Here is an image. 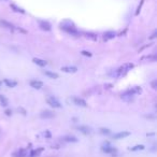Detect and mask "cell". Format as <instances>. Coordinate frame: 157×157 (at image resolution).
<instances>
[{
  "instance_id": "6da1fadb",
  "label": "cell",
  "mask_w": 157,
  "mask_h": 157,
  "mask_svg": "<svg viewBox=\"0 0 157 157\" xmlns=\"http://www.w3.org/2000/svg\"><path fill=\"white\" fill-rule=\"evenodd\" d=\"M68 102H72L75 106H79V107H83V108H86L87 107V103H86L85 100H83L81 98H77V97H71V98L68 99Z\"/></svg>"
},
{
  "instance_id": "7a4b0ae2",
  "label": "cell",
  "mask_w": 157,
  "mask_h": 157,
  "mask_svg": "<svg viewBox=\"0 0 157 157\" xmlns=\"http://www.w3.org/2000/svg\"><path fill=\"white\" fill-rule=\"evenodd\" d=\"M46 102L49 103L51 107H53V108H57V109L61 108V104H60V102H59L56 98H54V97H49V98L46 99Z\"/></svg>"
},
{
  "instance_id": "3957f363",
  "label": "cell",
  "mask_w": 157,
  "mask_h": 157,
  "mask_svg": "<svg viewBox=\"0 0 157 157\" xmlns=\"http://www.w3.org/2000/svg\"><path fill=\"white\" fill-rule=\"evenodd\" d=\"M55 116V114L52 111H47V110H45V111H43V112L40 113V117L41 118H53V117Z\"/></svg>"
},
{
  "instance_id": "277c9868",
  "label": "cell",
  "mask_w": 157,
  "mask_h": 157,
  "mask_svg": "<svg viewBox=\"0 0 157 157\" xmlns=\"http://www.w3.org/2000/svg\"><path fill=\"white\" fill-rule=\"evenodd\" d=\"M39 26H40L41 29H43V30H46V31H49V30H51V25H49L47 22L39 21Z\"/></svg>"
},
{
  "instance_id": "5b68a950",
  "label": "cell",
  "mask_w": 157,
  "mask_h": 157,
  "mask_svg": "<svg viewBox=\"0 0 157 157\" xmlns=\"http://www.w3.org/2000/svg\"><path fill=\"white\" fill-rule=\"evenodd\" d=\"M30 86L36 88V90H40L41 87H43V83L41 81H37V80H33V81H30Z\"/></svg>"
},
{
  "instance_id": "8992f818",
  "label": "cell",
  "mask_w": 157,
  "mask_h": 157,
  "mask_svg": "<svg viewBox=\"0 0 157 157\" xmlns=\"http://www.w3.org/2000/svg\"><path fill=\"white\" fill-rule=\"evenodd\" d=\"M61 29H63L66 32L68 33H70V35H73V36H76V35H79L77 31H76L75 29L73 27H67V26H61Z\"/></svg>"
},
{
  "instance_id": "52a82bcc",
  "label": "cell",
  "mask_w": 157,
  "mask_h": 157,
  "mask_svg": "<svg viewBox=\"0 0 157 157\" xmlns=\"http://www.w3.org/2000/svg\"><path fill=\"white\" fill-rule=\"evenodd\" d=\"M128 136H130V132L129 131H123V132H118V134H116V135H114V139H124V138H126V137H128Z\"/></svg>"
},
{
  "instance_id": "ba28073f",
  "label": "cell",
  "mask_w": 157,
  "mask_h": 157,
  "mask_svg": "<svg viewBox=\"0 0 157 157\" xmlns=\"http://www.w3.org/2000/svg\"><path fill=\"white\" fill-rule=\"evenodd\" d=\"M114 37H115V32L114 31H107L104 32V35H103V39L106 41L111 40V39H114Z\"/></svg>"
},
{
  "instance_id": "9c48e42d",
  "label": "cell",
  "mask_w": 157,
  "mask_h": 157,
  "mask_svg": "<svg viewBox=\"0 0 157 157\" xmlns=\"http://www.w3.org/2000/svg\"><path fill=\"white\" fill-rule=\"evenodd\" d=\"M101 150H102V152L109 153V154H112V153H115V152H116V148H112V146H108V145H106V146H102V148H101Z\"/></svg>"
},
{
  "instance_id": "30bf717a",
  "label": "cell",
  "mask_w": 157,
  "mask_h": 157,
  "mask_svg": "<svg viewBox=\"0 0 157 157\" xmlns=\"http://www.w3.org/2000/svg\"><path fill=\"white\" fill-rule=\"evenodd\" d=\"M122 99H123V100H125V101H130V100H132V99H134V95L130 94L129 92L127 90L125 94L122 95Z\"/></svg>"
},
{
  "instance_id": "8fae6325",
  "label": "cell",
  "mask_w": 157,
  "mask_h": 157,
  "mask_svg": "<svg viewBox=\"0 0 157 157\" xmlns=\"http://www.w3.org/2000/svg\"><path fill=\"white\" fill-rule=\"evenodd\" d=\"M77 130H80L84 135H90V128H88L87 126H80V127H77Z\"/></svg>"
},
{
  "instance_id": "7c38bea8",
  "label": "cell",
  "mask_w": 157,
  "mask_h": 157,
  "mask_svg": "<svg viewBox=\"0 0 157 157\" xmlns=\"http://www.w3.org/2000/svg\"><path fill=\"white\" fill-rule=\"evenodd\" d=\"M130 94H132V95H136V94H141L142 93V88L141 87H139V86H136V87H132V88H130L129 90Z\"/></svg>"
},
{
  "instance_id": "4fadbf2b",
  "label": "cell",
  "mask_w": 157,
  "mask_h": 157,
  "mask_svg": "<svg viewBox=\"0 0 157 157\" xmlns=\"http://www.w3.org/2000/svg\"><path fill=\"white\" fill-rule=\"evenodd\" d=\"M32 61L36 63V65H38V66H40V67H44V66H46V61H45V60H43V59L33 58V59H32Z\"/></svg>"
},
{
  "instance_id": "5bb4252c",
  "label": "cell",
  "mask_w": 157,
  "mask_h": 157,
  "mask_svg": "<svg viewBox=\"0 0 157 157\" xmlns=\"http://www.w3.org/2000/svg\"><path fill=\"white\" fill-rule=\"evenodd\" d=\"M61 70L63 72H67V73H75L77 71V69L75 67H63Z\"/></svg>"
},
{
  "instance_id": "9a60e30c",
  "label": "cell",
  "mask_w": 157,
  "mask_h": 157,
  "mask_svg": "<svg viewBox=\"0 0 157 157\" xmlns=\"http://www.w3.org/2000/svg\"><path fill=\"white\" fill-rule=\"evenodd\" d=\"M43 73H44L46 76H49V77H51V79H58V74L57 73H55V72H51V71H43Z\"/></svg>"
},
{
  "instance_id": "2e32d148",
  "label": "cell",
  "mask_w": 157,
  "mask_h": 157,
  "mask_svg": "<svg viewBox=\"0 0 157 157\" xmlns=\"http://www.w3.org/2000/svg\"><path fill=\"white\" fill-rule=\"evenodd\" d=\"M0 25H2L3 27H5V28H8V29H14V26L12 25V24H10V23H8V22H5V21H0Z\"/></svg>"
},
{
  "instance_id": "e0dca14e",
  "label": "cell",
  "mask_w": 157,
  "mask_h": 157,
  "mask_svg": "<svg viewBox=\"0 0 157 157\" xmlns=\"http://www.w3.org/2000/svg\"><path fill=\"white\" fill-rule=\"evenodd\" d=\"M85 37L87 38V39L93 40V41H96L97 39H98L97 35H95V33H93V32H87V33H85Z\"/></svg>"
},
{
  "instance_id": "ac0fdd59",
  "label": "cell",
  "mask_w": 157,
  "mask_h": 157,
  "mask_svg": "<svg viewBox=\"0 0 157 157\" xmlns=\"http://www.w3.org/2000/svg\"><path fill=\"white\" fill-rule=\"evenodd\" d=\"M0 104H1V106H3V107H7V106L9 104L8 99L5 98V96H2V95H0Z\"/></svg>"
},
{
  "instance_id": "d6986e66",
  "label": "cell",
  "mask_w": 157,
  "mask_h": 157,
  "mask_svg": "<svg viewBox=\"0 0 157 157\" xmlns=\"http://www.w3.org/2000/svg\"><path fill=\"white\" fill-rule=\"evenodd\" d=\"M14 157H25L26 156V151L25 150H19L17 153H14Z\"/></svg>"
},
{
  "instance_id": "ffe728a7",
  "label": "cell",
  "mask_w": 157,
  "mask_h": 157,
  "mask_svg": "<svg viewBox=\"0 0 157 157\" xmlns=\"http://www.w3.org/2000/svg\"><path fill=\"white\" fill-rule=\"evenodd\" d=\"M11 9H13L14 11H15V12H19V13H25V11H24V10L21 9V8H18V7H16V5H13V3L11 5Z\"/></svg>"
},
{
  "instance_id": "44dd1931",
  "label": "cell",
  "mask_w": 157,
  "mask_h": 157,
  "mask_svg": "<svg viewBox=\"0 0 157 157\" xmlns=\"http://www.w3.org/2000/svg\"><path fill=\"white\" fill-rule=\"evenodd\" d=\"M129 150L132 151V152H135V151H142V150H144V145H136L134 148H130Z\"/></svg>"
},
{
  "instance_id": "7402d4cb",
  "label": "cell",
  "mask_w": 157,
  "mask_h": 157,
  "mask_svg": "<svg viewBox=\"0 0 157 157\" xmlns=\"http://www.w3.org/2000/svg\"><path fill=\"white\" fill-rule=\"evenodd\" d=\"M5 83L7 85L9 86V87H15V86L17 85V83L16 82H13V81H9V80H5Z\"/></svg>"
},
{
  "instance_id": "603a6c76",
  "label": "cell",
  "mask_w": 157,
  "mask_h": 157,
  "mask_svg": "<svg viewBox=\"0 0 157 157\" xmlns=\"http://www.w3.org/2000/svg\"><path fill=\"white\" fill-rule=\"evenodd\" d=\"M156 55H150V56H145V57H142V59H148V60H152V61H155L156 60Z\"/></svg>"
},
{
  "instance_id": "cb8c5ba5",
  "label": "cell",
  "mask_w": 157,
  "mask_h": 157,
  "mask_svg": "<svg viewBox=\"0 0 157 157\" xmlns=\"http://www.w3.org/2000/svg\"><path fill=\"white\" fill-rule=\"evenodd\" d=\"M65 141H67V142H76L77 139H75L74 137H66V138H65Z\"/></svg>"
},
{
  "instance_id": "d4e9b609",
  "label": "cell",
  "mask_w": 157,
  "mask_h": 157,
  "mask_svg": "<svg viewBox=\"0 0 157 157\" xmlns=\"http://www.w3.org/2000/svg\"><path fill=\"white\" fill-rule=\"evenodd\" d=\"M100 132H101L102 135H109V134H110V130L107 129V128H100Z\"/></svg>"
},
{
  "instance_id": "484cf974",
  "label": "cell",
  "mask_w": 157,
  "mask_h": 157,
  "mask_svg": "<svg viewBox=\"0 0 157 157\" xmlns=\"http://www.w3.org/2000/svg\"><path fill=\"white\" fill-rule=\"evenodd\" d=\"M41 151H42V148H39L38 151H32V152H31V156H32V157H35L36 155L38 156V155H39V153H40Z\"/></svg>"
},
{
  "instance_id": "4316f807",
  "label": "cell",
  "mask_w": 157,
  "mask_h": 157,
  "mask_svg": "<svg viewBox=\"0 0 157 157\" xmlns=\"http://www.w3.org/2000/svg\"><path fill=\"white\" fill-rule=\"evenodd\" d=\"M81 53H82V55H84V56H88V57H90V56H92V53L87 52V51H82Z\"/></svg>"
},
{
  "instance_id": "83f0119b",
  "label": "cell",
  "mask_w": 157,
  "mask_h": 157,
  "mask_svg": "<svg viewBox=\"0 0 157 157\" xmlns=\"http://www.w3.org/2000/svg\"><path fill=\"white\" fill-rule=\"evenodd\" d=\"M151 85H152V87L154 88V90H156V87H157V81L156 80H154V81L151 83Z\"/></svg>"
},
{
  "instance_id": "f1b7e54d",
  "label": "cell",
  "mask_w": 157,
  "mask_h": 157,
  "mask_svg": "<svg viewBox=\"0 0 157 157\" xmlns=\"http://www.w3.org/2000/svg\"><path fill=\"white\" fill-rule=\"evenodd\" d=\"M17 111H18V112H22L23 115H26V110H24L23 108H18Z\"/></svg>"
},
{
  "instance_id": "f546056e",
  "label": "cell",
  "mask_w": 157,
  "mask_h": 157,
  "mask_svg": "<svg viewBox=\"0 0 157 157\" xmlns=\"http://www.w3.org/2000/svg\"><path fill=\"white\" fill-rule=\"evenodd\" d=\"M156 35H157V31L155 30V31L153 32V35L151 37H150V39H154V38H156Z\"/></svg>"
},
{
  "instance_id": "4dcf8cb0",
  "label": "cell",
  "mask_w": 157,
  "mask_h": 157,
  "mask_svg": "<svg viewBox=\"0 0 157 157\" xmlns=\"http://www.w3.org/2000/svg\"><path fill=\"white\" fill-rule=\"evenodd\" d=\"M5 114H7V115H8V116H10V115H11V114H12V112H11V111H10V110H5Z\"/></svg>"
},
{
  "instance_id": "1f68e13d",
  "label": "cell",
  "mask_w": 157,
  "mask_h": 157,
  "mask_svg": "<svg viewBox=\"0 0 157 157\" xmlns=\"http://www.w3.org/2000/svg\"><path fill=\"white\" fill-rule=\"evenodd\" d=\"M17 30L18 31H21V32H23V33H26V30H24V29H21V28H17Z\"/></svg>"
},
{
  "instance_id": "d6a6232c",
  "label": "cell",
  "mask_w": 157,
  "mask_h": 157,
  "mask_svg": "<svg viewBox=\"0 0 157 157\" xmlns=\"http://www.w3.org/2000/svg\"><path fill=\"white\" fill-rule=\"evenodd\" d=\"M0 87H1V82H0Z\"/></svg>"
}]
</instances>
